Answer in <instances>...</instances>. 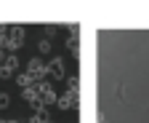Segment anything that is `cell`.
Wrapping results in <instances>:
<instances>
[{
  "instance_id": "cell-1",
  "label": "cell",
  "mask_w": 149,
  "mask_h": 123,
  "mask_svg": "<svg viewBox=\"0 0 149 123\" xmlns=\"http://www.w3.org/2000/svg\"><path fill=\"white\" fill-rule=\"evenodd\" d=\"M24 43V27H8V35H6V43L3 48L8 51V54H13V51H19Z\"/></svg>"
},
{
  "instance_id": "cell-2",
  "label": "cell",
  "mask_w": 149,
  "mask_h": 123,
  "mask_svg": "<svg viewBox=\"0 0 149 123\" xmlns=\"http://www.w3.org/2000/svg\"><path fill=\"white\" fill-rule=\"evenodd\" d=\"M48 72H51L56 80H61V83H64V80H67V75H64V59H61V56H53L51 64H48Z\"/></svg>"
},
{
  "instance_id": "cell-3",
  "label": "cell",
  "mask_w": 149,
  "mask_h": 123,
  "mask_svg": "<svg viewBox=\"0 0 149 123\" xmlns=\"http://www.w3.org/2000/svg\"><path fill=\"white\" fill-rule=\"evenodd\" d=\"M56 104H59V110H74V107L80 104V94H67V91H64Z\"/></svg>"
},
{
  "instance_id": "cell-4",
  "label": "cell",
  "mask_w": 149,
  "mask_h": 123,
  "mask_svg": "<svg viewBox=\"0 0 149 123\" xmlns=\"http://www.w3.org/2000/svg\"><path fill=\"white\" fill-rule=\"evenodd\" d=\"M16 67H19V56H16V54H8V59L0 64V78H3V80H6V78H11Z\"/></svg>"
},
{
  "instance_id": "cell-5",
  "label": "cell",
  "mask_w": 149,
  "mask_h": 123,
  "mask_svg": "<svg viewBox=\"0 0 149 123\" xmlns=\"http://www.w3.org/2000/svg\"><path fill=\"white\" fill-rule=\"evenodd\" d=\"M16 83H19V89H29V86L35 83V78L29 72H24V75H16Z\"/></svg>"
},
{
  "instance_id": "cell-6",
  "label": "cell",
  "mask_w": 149,
  "mask_h": 123,
  "mask_svg": "<svg viewBox=\"0 0 149 123\" xmlns=\"http://www.w3.org/2000/svg\"><path fill=\"white\" fill-rule=\"evenodd\" d=\"M64 83H67V94H77V89H80V80L74 78V75H72V78H67Z\"/></svg>"
},
{
  "instance_id": "cell-7",
  "label": "cell",
  "mask_w": 149,
  "mask_h": 123,
  "mask_svg": "<svg viewBox=\"0 0 149 123\" xmlns=\"http://www.w3.org/2000/svg\"><path fill=\"white\" fill-rule=\"evenodd\" d=\"M37 51H40V54H51V40L40 38V40H37Z\"/></svg>"
},
{
  "instance_id": "cell-8",
  "label": "cell",
  "mask_w": 149,
  "mask_h": 123,
  "mask_svg": "<svg viewBox=\"0 0 149 123\" xmlns=\"http://www.w3.org/2000/svg\"><path fill=\"white\" fill-rule=\"evenodd\" d=\"M8 104H11V96H8L6 91H0V110H6Z\"/></svg>"
},
{
  "instance_id": "cell-9",
  "label": "cell",
  "mask_w": 149,
  "mask_h": 123,
  "mask_svg": "<svg viewBox=\"0 0 149 123\" xmlns=\"http://www.w3.org/2000/svg\"><path fill=\"white\" fill-rule=\"evenodd\" d=\"M0 123H11V120H6V118H0Z\"/></svg>"
},
{
  "instance_id": "cell-10",
  "label": "cell",
  "mask_w": 149,
  "mask_h": 123,
  "mask_svg": "<svg viewBox=\"0 0 149 123\" xmlns=\"http://www.w3.org/2000/svg\"><path fill=\"white\" fill-rule=\"evenodd\" d=\"M11 123H22V120H11Z\"/></svg>"
}]
</instances>
